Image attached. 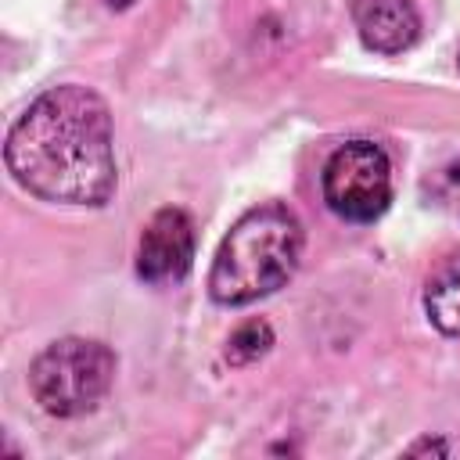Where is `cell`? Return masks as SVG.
Returning <instances> with one entry per match:
<instances>
[{
    "label": "cell",
    "instance_id": "6da1fadb",
    "mask_svg": "<svg viewBox=\"0 0 460 460\" xmlns=\"http://www.w3.org/2000/svg\"><path fill=\"white\" fill-rule=\"evenodd\" d=\"M4 162L14 183L43 201L104 205L119 180L108 104L79 83L43 90L11 122Z\"/></svg>",
    "mask_w": 460,
    "mask_h": 460
},
{
    "label": "cell",
    "instance_id": "7a4b0ae2",
    "mask_svg": "<svg viewBox=\"0 0 460 460\" xmlns=\"http://www.w3.org/2000/svg\"><path fill=\"white\" fill-rule=\"evenodd\" d=\"M302 244H305L302 223L288 205L266 201L248 208L216 248L208 270L212 302L248 305L255 298L273 295L298 270Z\"/></svg>",
    "mask_w": 460,
    "mask_h": 460
},
{
    "label": "cell",
    "instance_id": "3957f363",
    "mask_svg": "<svg viewBox=\"0 0 460 460\" xmlns=\"http://www.w3.org/2000/svg\"><path fill=\"white\" fill-rule=\"evenodd\" d=\"M115 381V352L97 338H58L29 367V392L50 417H83Z\"/></svg>",
    "mask_w": 460,
    "mask_h": 460
},
{
    "label": "cell",
    "instance_id": "277c9868",
    "mask_svg": "<svg viewBox=\"0 0 460 460\" xmlns=\"http://www.w3.org/2000/svg\"><path fill=\"white\" fill-rule=\"evenodd\" d=\"M327 208L345 223H374L392 201V162L374 140L341 144L320 176Z\"/></svg>",
    "mask_w": 460,
    "mask_h": 460
},
{
    "label": "cell",
    "instance_id": "5b68a950",
    "mask_svg": "<svg viewBox=\"0 0 460 460\" xmlns=\"http://www.w3.org/2000/svg\"><path fill=\"white\" fill-rule=\"evenodd\" d=\"M194 262V219L169 205L158 208L137 244V273L147 284H176L190 273Z\"/></svg>",
    "mask_w": 460,
    "mask_h": 460
},
{
    "label": "cell",
    "instance_id": "8992f818",
    "mask_svg": "<svg viewBox=\"0 0 460 460\" xmlns=\"http://www.w3.org/2000/svg\"><path fill=\"white\" fill-rule=\"evenodd\" d=\"M352 22L363 47L374 54H402L420 36L413 0H352Z\"/></svg>",
    "mask_w": 460,
    "mask_h": 460
},
{
    "label": "cell",
    "instance_id": "52a82bcc",
    "mask_svg": "<svg viewBox=\"0 0 460 460\" xmlns=\"http://www.w3.org/2000/svg\"><path fill=\"white\" fill-rule=\"evenodd\" d=\"M424 313L435 331L460 338V252L446 255L424 284Z\"/></svg>",
    "mask_w": 460,
    "mask_h": 460
},
{
    "label": "cell",
    "instance_id": "ba28073f",
    "mask_svg": "<svg viewBox=\"0 0 460 460\" xmlns=\"http://www.w3.org/2000/svg\"><path fill=\"white\" fill-rule=\"evenodd\" d=\"M270 345H273L270 323H266V320H248V323H241V327L230 334V341H226V359L241 367V363H252V359L266 356Z\"/></svg>",
    "mask_w": 460,
    "mask_h": 460
},
{
    "label": "cell",
    "instance_id": "9c48e42d",
    "mask_svg": "<svg viewBox=\"0 0 460 460\" xmlns=\"http://www.w3.org/2000/svg\"><path fill=\"white\" fill-rule=\"evenodd\" d=\"M431 201L453 216H460V158H453L449 165H442L431 180Z\"/></svg>",
    "mask_w": 460,
    "mask_h": 460
},
{
    "label": "cell",
    "instance_id": "30bf717a",
    "mask_svg": "<svg viewBox=\"0 0 460 460\" xmlns=\"http://www.w3.org/2000/svg\"><path fill=\"white\" fill-rule=\"evenodd\" d=\"M129 4H133V0H108V7H119V11H122V7H129Z\"/></svg>",
    "mask_w": 460,
    "mask_h": 460
},
{
    "label": "cell",
    "instance_id": "8fae6325",
    "mask_svg": "<svg viewBox=\"0 0 460 460\" xmlns=\"http://www.w3.org/2000/svg\"><path fill=\"white\" fill-rule=\"evenodd\" d=\"M456 61H460V50H456Z\"/></svg>",
    "mask_w": 460,
    "mask_h": 460
}]
</instances>
